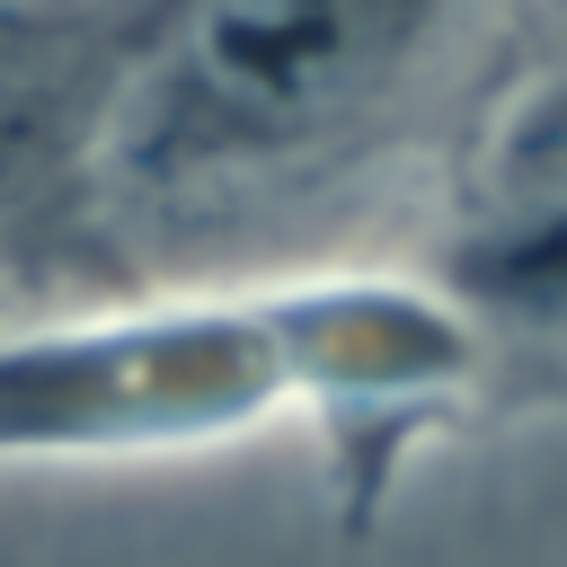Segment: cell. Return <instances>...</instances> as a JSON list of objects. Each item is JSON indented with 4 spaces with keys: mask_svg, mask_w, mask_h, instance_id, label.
<instances>
[{
    "mask_svg": "<svg viewBox=\"0 0 567 567\" xmlns=\"http://www.w3.org/2000/svg\"><path fill=\"white\" fill-rule=\"evenodd\" d=\"M532 27V0H151L53 301L292 275Z\"/></svg>",
    "mask_w": 567,
    "mask_h": 567,
    "instance_id": "1",
    "label": "cell"
},
{
    "mask_svg": "<svg viewBox=\"0 0 567 567\" xmlns=\"http://www.w3.org/2000/svg\"><path fill=\"white\" fill-rule=\"evenodd\" d=\"M478 337L434 275L292 266L239 284L115 292L44 328H0V461H124L257 434L310 408L346 523H363L399 452L478 408Z\"/></svg>",
    "mask_w": 567,
    "mask_h": 567,
    "instance_id": "2",
    "label": "cell"
},
{
    "mask_svg": "<svg viewBox=\"0 0 567 567\" xmlns=\"http://www.w3.org/2000/svg\"><path fill=\"white\" fill-rule=\"evenodd\" d=\"M425 275L470 319L496 408H567V9L452 133Z\"/></svg>",
    "mask_w": 567,
    "mask_h": 567,
    "instance_id": "3",
    "label": "cell"
},
{
    "mask_svg": "<svg viewBox=\"0 0 567 567\" xmlns=\"http://www.w3.org/2000/svg\"><path fill=\"white\" fill-rule=\"evenodd\" d=\"M9 301H18V292H9V275H0V310H9Z\"/></svg>",
    "mask_w": 567,
    "mask_h": 567,
    "instance_id": "4",
    "label": "cell"
}]
</instances>
